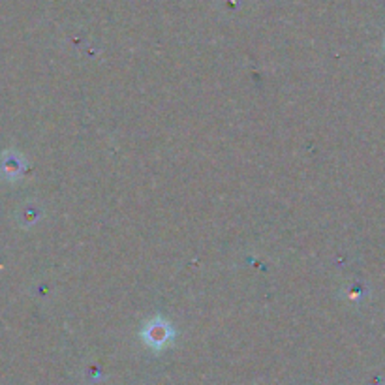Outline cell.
Returning a JSON list of instances; mask_svg holds the SVG:
<instances>
[{
  "label": "cell",
  "mask_w": 385,
  "mask_h": 385,
  "mask_svg": "<svg viewBox=\"0 0 385 385\" xmlns=\"http://www.w3.org/2000/svg\"><path fill=\"white\" fill-rule=\"evenodd\" d=\"M171 337V329L168 327L165 322L162 319H154L153 324L149 325V331H147V340L150 342V346H164Z\"/></svg>",
  "instance_id": "1"
}]
</instances>
